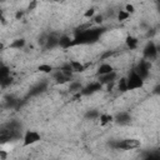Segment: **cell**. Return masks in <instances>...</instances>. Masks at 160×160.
Listing matches in <instances>:
<instances>
[{"label": "cell", "instance_id": "obj_17", "mask_svg": "<svg viewBox=\"0 0 160 160\" xmlns=\"http://www.w3.org/2000/svg\"><path fill=\"white\" fill-rule=\"evenodd\" d=\"M111 121H114V116L110 115V114H101L100 118H99V122H100V126H105L108 124H110Z\"/></svg>", "mask_w": 160, "mask_h": 160}, {"label": "cell", "instance_id": "obj_28", "mask_svg": "<svg viewBox=\"0 0 160 160\" xmlns=\"http://www.w3.org/2000/svg\"><path fill=\"white\" fill-rule=\"evenodd\" d=\"M102 21H104V15H102V14H98V15L94 16V22H95L96 25H101Z\"/></svg>", "mask_w": 160, "mask_h": 160}, {"label": "cell", "instance_id": "obj_24", "mask_svg": "<svg viewBox=\"0 0 160 160\" xmlns=\"http://www.w3.org/2000/svg\"><path fill=\"white\" fill-rule=\"evenodd\" d=\"M10 76V69L6 65H1L0 68V80H4Z\"/></svg>", "mask_w": 160, "mask_h": 160}, {"label": "cell", "instance_id": "obj_15", "mask_svg": "<svg viewBox=\"0 0 160 160\" xmlns=\"http://www.w3.org/2000/svg\"><path fill=\"white\" fill-rule=\"evenodd\" d=\"M46 86H48L46 82H39V84H36V85L30 90V95H39V94L44 92V91L46 90Z\"/></svg>", "mask_w": 160, "mask_h": 160}, {"label": "cell", "instance_id": "obj_8", "mask_svg": "<svg viewBox=\"0 0 160 160\" xmlns=\"http://www.w3.org/2000/svg\"><path fill=\"white\" fill-rule=\"evenodd\" d=\"M114 121L118 125H128L131 121V115L128 111H120L114 116Z\"/></svg>", "mask_w": 160, "mask_h": 160}, {"label": "cell", "instance_id": "obj_11", "mask_svg": "<svg viewBox=\"0 0 160 160\" xmlns=\"http://www.w3.org/2000/svg\"><path fill=\"white\" fill-rule=\"evenodd\" d=\"M59 46V38L55 36V35H49L48 36V40H46V44H45V49L46 50H51L54 48Z\"/></svg>", "mask_w": 160, "mask_h": 160}, {"label": "cell", "instance_id": "obj_32", "mask_svg": "<svg viewBox=\"0 0 160 160\" xmlns=\"http://www.w3.org/2000/svg\"><path fill=\"white\" fill-rule=\"evenodd\" d=\"M36 6H38V1H31L29 4V6H28V10H34Z\"/></svg>", "mask_w": 160, "mask_h": 160}, {"label": "cell", "instance_id": "obj_14", "mask_svg": "<svg viewBox=\"0 0 160 160\" xmlns=\"http://www.w3.org/2000/svg\"><path fill=\"white\" fill-rule=\"evenodd\" d=\"M125 44H126V46H128L130 50H134V49L138 48L139 40H138L135 36H132V35H128L126 39H125Z\"/></svg>", "mask_w": 160, "mask_h": 160}, {"label": "cell", "instance_id": "obj_5", "mask_svg": "<svg viewBox=\"0 0 160 160\" xmlns=\"http://www.w3.org/2000/svg\"><path fill=\"white\" fill-rule=\"evenodd\" d=\"M40 140H41V135L35 130H26L25 134L22 135V145L24 146L34 145Z\"/></svg>", "mask_w": 160, "mask_h": 160}, {"label": "cell", "instance_id": "obj_26", "mask_svg": "<svg viewBox=\"0 0 160 160\" xmlns=\"http://www.w3.org/2000/svg\"><path fill=\"white\" fill-rule=\"evenodd\" d=\"M129 16H130V14L126 12L125 10H119V11L116 12V19H118L119 21H125Z\"/></svg>", "mask_w": 160, "mask_h": 160}, {"label": "cell", "instance_id": "obj_1", "mask_svg": "<svg viewBox=\"0 0 160 160\" xmlns=\"http://www.w3.org/2000/svg\"><path fill=\"white\" fill-rule=\"evenodd\" d=\"M104 31L105 28H89L85 30H78L75 32V38L72 39V46L92 44L99 40V38L104 34Z\"/></svg>", "mask_w": 160, "mask_h": 160}, {"label": "cell", "instance_id": "obj_27", "mask_svg": "<svg viewBox=\"0 0 160 160\" xmlns=\"http://www.w3.org/2000/svg\"><path fill=\"white\" fill-rule=\"evenodd\" d=\"M16 102H18V100L16 99H14L12 96H9L6 100H5V108H10V109H12V108H15V105H16Z\"/></svg>", "mask_w": 160, "mask_h": 160}, {"label": "cell", "instance_id": "obj_22", "mask_svg": "<svg viewBox=\"0 0 160 160\" xmlns=\"http://www.w3.org/2000/svg\"><path fill=\"white\" fill-rule=\"evenodd\" d=\"M118 89H119V91H121V92H126V91H128V80H126V78H121V79L119 80V82H118Z\"/></svg>", "mask_w": 160, "mask_h": 160}, {"label": "cell", "instance_id": "obj_20", "mask_svg": "<svg viewBox=\"0 0 160 160\" xmlns=\"http://www.w3.org/2000/svg\"><path fill=\"white\" fill-rule=\"evenodd\" d=\"M100 112L96 110V109H90L85 112V118L89 119V120H95V119H99L100 118Z\"/></svg>", "mask_w": 160, "mask_h": 160}, {"label": "cell", "instance_id": "obj_30", "mask_svg": "<svg viewBox=\"0 0 160 160\" xmlns=\"http://www.w3.org/2000/svg\"><path fill=\"white\" fill-rule=\"evenodd\" d=\"M11 81H12V78H11V76H9V78H6V79H4V80H0V84H1V86H2V88H5V86L10 85V84H11Z\"/></svg>", "mask_w": 160, "mask_h": 160}, {"label": "cell", "instance_id": "obj_23", "mask_svg": "<svg viewBox=\"0 0 160 160\" xmlns=\"http://www.w3.org/2000/svg\"><path fill=\"white\" fill-rule=\"evenodd\" d=\"M38 70L40 72H44V74H50V72H52L54 68L51 65H49V64H41V65L38 66Z\"/></svg>", "mask_w": 160, "mask_h": 160}, {"label": "cell", "instance_id": "obj_31", "mask_svg": "<svg viewBox=\"0 0 160 160\" xmlns=\"http://www.w3.org/2000/svg\"><path fill=\"white\" fill-rule=\"evenodd\" d=\"M124 10H125L126 12H129V14H132V12L135 11V8H134V5H131V4H126Z\"/></svg>", "mask_w": 160, "mask_h": 160}, {"label": "cell", "instance_id": "obj_25", "mask_svg": "<svg viewBox=\"0 0 160 160\" xmlns=\"http://www.w3.org/2000/svg\"><path fill=\"white\" fill-rule=\"evenodd\" d=\"M144 160H160V151H159V150H155V151L149 152V154L144 158Z\"/></svg>", "mask_w": 160, "mask_h": 160}, {"label": "cell", "instance_id": "obj_2", "mask_svg": "<svg viewBox=\"0 0 160 160\" xmlns=\"http://www.w3.org/2000/svg\"><path fill=\"white\" fill-rule=\"evenodd\" d=\"M110 146L115 150H132L140 146V141L138 139H122V140H114L111 141Z\"/></svg>", "mask_w": 160, "mask_h": 160}, {"label": "cell", "instance_id": "obj_9", "mask_svg": "<svg viewBox=\"0 0 160 160\" xmlns=\"http://www.w3.org/2000/svg\"><path fill=\"white\" fill-rule=\"evenodd\" d=\"M115 79H116V72L112 71V72H110V74H108V75L99 76L98 81L101 82L102 85H109V84H112V82L115 81Z\"/></svg>", "mask_w": 160, "mask_h": 160}, {"label": "cell", "instance_id": "obj_19", "mask_svg": "<svg viewBox=\"0 0 160 160\" xmlns=\"http://www.w3.org/2000/svg\"><path fill=\"white\" fill-rule=\"evenodd\" d=\"M82 84L80 81H70L69 84V91L70 92H80L82 90Z\"/></svg>", "mask_w": 160, "mask_h": 160}, {"label": "cell", "instance_id": "obj_21", "mask_svg": "<svg viewBox=\"0 0 160 160\" xmlns=\"http://www.w3.org/2000/svg\"><path fill=\"white\" fill-rule=\"evenodd\" d=\"M25 46V39L20 38V39H15L11 44H10V48L12 49H22Z\"/></svg>", "mask_w": 160, "mask_h": 160}, {"label": "cell", "instance_id": "obj_10", "mask_svg": "<svg viewBox=\"0 0 160 160\" xmlns=\"http://www.w3.org/2000/svg\"><path fill=\"white\" fill-rule=\"evenodd\" d=\"M112 71H114V68H112L110 64L104 62V64H101V65L98 68L96 74H98V76H102V75H108V74H110V72H112Z\"/></svg>", "mask_w": 160, "mask_h": 160}, {"label": "cell", "instance_id": "obj_18", "mask_svg": "<svg viewBox=\"0 0 160 160\" xmlns=\"http://www.w3.org/2000/svg\"><path fill=\"white\" fill-rule=\"evenodd\" d=\"M70 65L72 68V71L74 72H82L85 71V65L81 64L80 61H76V60H71L70 61Z\"/></svg>", "mask_w": 160, "mask_h": 160}, {"label": "cell", "instance_id": "obj_34", "mask_svg": "<svg viewBox=\"0 0 160 160\" xmlns=\"http://www.w3.org/2000/svg\"><path fill=\"white\" fill-rule=\"evenodd\" d=\"M22 16H24V11L18 10V11H16V14H15V19H16V20H20Z\"/></svg>", "mask_w": 160, "mask_h": 160}, {"label": "cell", "instance_id": "obj_29", "mask_svg": "<svg viewBox=\"0 0 160 160\" xmlns=\"http://www.w3.org/2000/svg\"><path fill=\"white\" fill-rule=\"evenodd\" d=\"M84 16H85V18H92V16H95V9H94V8L88 9V10L85 11Z\"/></svg>", "mask_w": 160, "mask_h": 160}, {"label": "cell", "instance_id": "obj_4", "mask_svg": "<svg viewBox=\"0 0 160 160\" xmlns=\"http://www.w3.org/2000/svg\"><path fill=\"white\" fill-rule=\"evenodd\" d=\"M158 52H159V49H158V46L155 45L154 41H148L146 45L144 46V50H142L144 59L148 60V61H151V60L156 59Z\"/></svg>", "mask_w": 160, "mask_h": 160}, {"label": "cell", "instance_id": "obj_7", "mask_svg": "<svg viewBox=\"0 0 160 160\" xmlns=\"http://www.w3.org/2000/svg\"><path fill=\"white\" fill-rule=\"evenodd\" d=\"M101 88H102V84H101V82L94 81V82H90V84H88L86 86H84L82 90L80 91V94H81V95H85V96L92 95V94L98 92L99 90H101Z\"/></svg>", "mask_w": 160, "mask_h": 160}, {"label": "cell", "instance_id": "obj_35", "mask_svg": "<svg viewBox=\"0 0 160 160\" xmlns=\"http://www.w3.org/2000/svg\"><path fill=\"white\" fill-rule=\"evenodd\" d=\"M6 156H8V152L5 150H0V159L1 160H6Z\"/></svg>", "mask_w": 160, "mask_h": 160}, {"label": "cell", "instance_id": "obj_37", "mask_svg": "<svg viewBox=\"0 0 160 160\" xmlns=\"http://www.w3.org/2000/svg\"><path fill=\"white\" fill-rule=\"evenodd\" d=\"M158 10H159V12H160V2H158Z\"/></svg>", "mask_w": 160, "mask_h": 160}, {"label": "cell", "instance_id": "obj_16", "mask_svg": "<svg viewBox=\"0 0 160 160\" xmlns=\"http://www.w3.org/2000/svg\"><path fill=\"white\" fill-rule=\"evenodd\" d=\"M65 76H68V78H70L71 79V76H72V74H74V71H72V68H71V65H70V62H66V64H62L61 66H60V69H59Z\"/></svg>", "mask_w": 160, "mask_h": 160}, {"label": "cell", "instance_id": "obj_13", "mask_svg": "<svg viewBox=\"0 0 160 160\" xmlns=\"http://www.w3.org/2000/svg\"><path fill=\"white\" fill-rule=\"evenodd\" d=\"M52 76H54V80H55V82L56 84H65V82H68V81H70V78H68V76H65L60 70H58V71H55L54 74H52Z\"/></svg>", "mask_w": 160, "mask_h": 160}, {"label": "cell", "instance_id": "obj_36", "mask_svg": "<svg viewBox=\"0 0 160 160\" xmlns=\"http://www.w3.org/2000/svg\"><path fill=\"white\" fill-rule=\"evenodd\" d=\"M154 34H155V30H154V29H150V28H149V30H146V36H148V38L152 36Z\"/></svg>", "mask_w": 160, "mask_h": 160}, {"label": "cell", "instance_id": "obj_6", "mask_svg": "<svg viewBox=\"0 0 160 160\" xmlns=\"http://www.w3.org/2000/svg\"><path fill=\"white\" fill-rule=\"evenodd\" d=\"M150 69H151V62L150 61H148V60H141L138 65H136V68L134 69L135 70V72L139 75V76H141L144 80L149 76V74H150Z\"/></svg>", "mask_w": 160, "mask_h": 160}, {"label": "cell", "instance_id": "obj_3", "mask_svg": "<svg viewBox=\"0 0 160 160\" xmlns=\"http://www.w3.org/2000/svg\"><path fill=\"white\" fill-rule=\"evenodd\" d=\"M126 80H128V90L141 89V88L144 86V84H145V80H144L141 76H139V75L135 72V70H132V71L129 74V76L126 78Z\"/></svg>", "mask_w": 160, "mask_h": 160}, {"label": "cell", "instance_id": "obj_33", "mask_svg": "<svg viewBox=\"0 0 160 160\" xmlns=\"http://www.w3.org/2000/svg\"><path fill=\"white\" fill-rule=\"evenodd\" d=\"M152 94H154V95H160V84L156 85V86H154V89H152Z\"/></svg>", "mask_w": 160, "mask_h": 160}, {"label": "cell", "instance_id": "obj_12", "mask_svg": "<svg viewBox=\"0 0 160 160\" xmlns=\"http://www.w3.org/2000/svg\"><path fill=\"white\" fill-rule=\"evenodd\" d=\"M59 46L61 49H69L72 46V39L68 35H61L59 38Z\"/></svg>", "mask_w": 160, "mask_h": 160}]
</instances>
